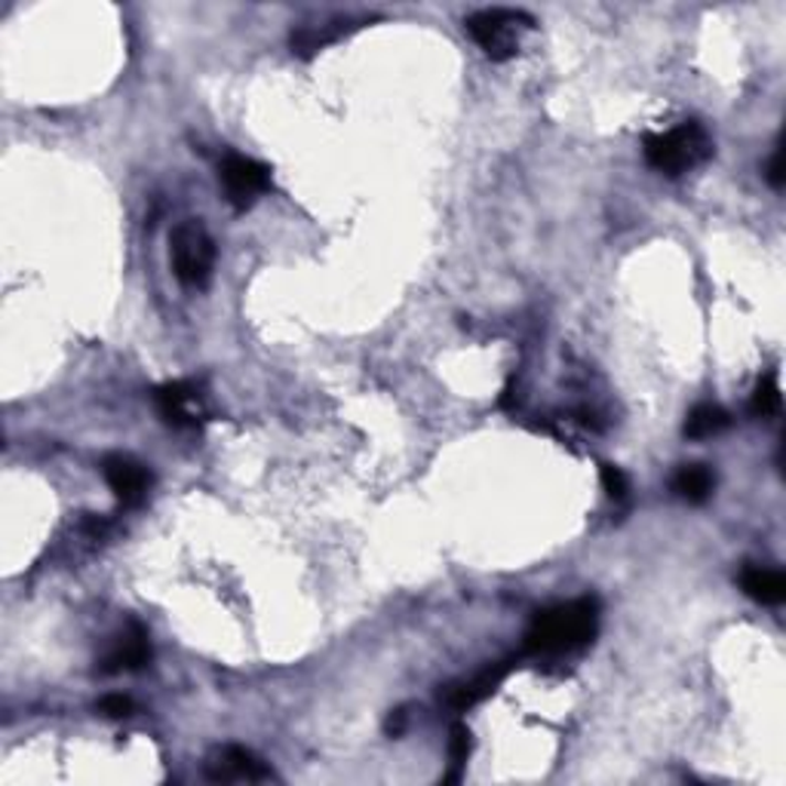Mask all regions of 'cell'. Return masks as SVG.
Segmentation results:
<instances>
[{"label":"cell","mask_w":786,"mask_h":786,"mask_svg":"<svg viewBox=\"0 0 786 786\" xmlns=\"http://www.w3.org/2000/svg\"><path fill=\"white\" fill-rule=\"evenodd\" d=\"M507 672H510V660L492 664V667H486L480 676H473L467 682H457V686L445 688L443 701L449 703L452 710H457V713H464V710H471V707H476L480 701H486L488 695L504 682Z\"/></svg>","instance_id":"9"},{"label":"cell","mask_w":786,"mask_h":786,"mask_svg":"<svg viewBox=\"0 0 786 786\" xmlns=\"http://www.w3.org/2000/svg\"><path fill=\"white\" fill-rule=\"evenodd\" d=\"M600 629V600L581 596L572 602H559L553 609H543L531 621L526 633V652L547 658V655H569L593 643Z\"/></svg>","instance_id":"1"},{"label":"cell","mask_w":786,"mask_h":786,"mask_svg":"<svg viewBox=\"0 0 786 786\" xmlns=\"http://www.w3.org/2000/svg\"><path fill=\"white\" fill-rule=\"evenodd\" d=\"M467 31L471 37L476 41V46L486 53L492 62H507V58L516 56L519 50V41L523 34L535 25V19L523 10H480L473 13L467 22Z\"/></svg>","instance_id":"4"},{"label":"cell","mask_w":786,"mask_h":786,"mask_svg":"<svg viewBox=\"0 0 786 786\" xmlns=\"http://www.w3.org/2000/svg\"><path fill=\"white\" fill-rule=\"evenodd\" d=\"M151 660V643H148V633H144L139 624L120 636L115 643V648L108 652L105 658V670L108 672H120V670H142L144 664Z\"/></svg>","instance_id":"10"},{"label":"cell","mask_w":786,"mask_h":786,"mask_svg":"<svg viewBox=\"0 0 786 786\" xmlns=\"http://www.w3.org/2000/svg\"><path fill=\"white\" fill-rule=\"evenodd\" d=\"M715 476L707 464H686L679 467V473L672 476V492L679 498H686L688 504H703V500L713 495Z\"/></svg>","instance_id":"12"},{"label":"cell","mask_w":786,"mask_h":786,"mask_svg":"<svg viewBox=\"0 0 786 786\" xmlns=\"http://www.w3.org/2000/svg\"><path fill=\"white\" fill-rule=\"evenodd\" d=\"M473 753V734L464 722H455L449 731V772L443 774L445 784H455L464 774V765Z\"/></svg>","instance_id":"14"},{"label":"cell","mask_w":786,"mask_h":786,"mask_svg":"<svg viewBox=\"0 0 786 786\" xmlns=\"http://www.w3.org/2000/svg\"><path fill=\"white\" fill-rule=\"evenodd\" d=\"M645 160L664 175H682L691 172L695 166H701L713 154V139L710 132L698 123V120H686L679 127L667 129V132H655L645 136Z\"/></svg>","instance_id":"2"},{"label":"cell","mask_w":786,"mask_h":786,"mask_svg":"<svg viewBox=\"0 0 786 786\" xmlns=\"http://www.w3.org/2000/svg\"><path fill=\"white\" fill-rule=\"evenodd\" d=\"M170 261L175 277L185 287H206L215 268L213 234L203 228L197 218L179 222L170 234Z\"/></svg>","instance_id":"3"},{"label":"cell","mask_w":786,"mask_h":786,"mask_svg":"<svg viewBox=\"0 0 786 786\" xmlns=\"http://www.w3.org/2000/svg\"><path fill=\"white\" fill-rule=\"evenodd\" d=\"M750 412L756 418H772L780 412V385H777V375L768 373L758 378L756 390H753V400H750Z\"/></svg>","instance_id":"15"},{"label":"cell","mask_w":786,"mask_h":786,"mask_svg":"<svg viewBox=\"0 0 786 786\" xmlns=\"http://www.w3.org/2000/svg\"><path fill=\"white\" fill-rule=\"evenodd\" d=\"M741 586L750 600L762 602V605H780L786 600V578L777 569H765V566H744L741 572Z\"/></svg>","instance_id":"11"},{"label":"cell","mask_w":786,"mask_h":786,"mask_svg":"<svg viewBox=\"0 0 786 786\" xmlns=\"http://www.w3.org/2000/svg\"><path fill=\"white\" fill-rule=\"evenodd\" d=\"M99 710L105 715H111V719H123V715L132 713V701L123 698V695H108V698L99 701Z\"/></svg>","instance_id":"17"},{"label":"cell","mask_w":786,"mask_h":786,"mask_svg":"<svg viewBox=\"0 0 786 786\" xmlns=\"http://www.w3.org/2000/svg\"><path fill=\"white\" fill-rule=\"evenodd\" d=\"M768 182H772L774 187L784 185V151H780V144L774 148L772 163H768Z\"/></svg>","instance_id":"18"},{"label":"cell","mask_w":786,"mask_h":786,"mask_svg":"<svg viewBox=\"0 0 786 786\" xmlns=\"http://www.w3.org/2000/svg\"><path fill=\"white\" fill-rule=\"evenodd\" d=\"M101 473H105V480H108V486H111V492L117 495V500L127 504V507L142 504L148 488H151V473H148V467L129 455H108L101 461Z\"/></svg>","instance_id":"7"},{"label":"cell","mask_w":786,"mask_h":786,"mask_svg":"<svg viewBox=\"0 0 786 786\" xmlns=\"http://www.w3.org/2000/svg\"><path fill=\"white\" fill-rule=\"evenodd\" d=\"M602 486L609 492V498L624 500L629 492V480L627 473L615 467V464H602Z\"/></svg>","instance_id":"16"},{"label":"cell","mask_w":786,"mask_h":786,"mask_svg":"<svg viewBox=\"0 0 786 786\" xmlns=\"http://www.w3.org/2000/svg\"><path fill=\"white\" fill-rule=\"evenodd\" d=\"M218 179L225 187V197L234 209H249L252 203L271 187V170L244 154H228L218 166Z\"/></svg>","instance_id":"5"},{"label":"cell","mask_w":786,"mask_h":786,"mask_svg":"<svg viewBox=\"0 0 786 786\" xmlns=\"http://www.w3.org/2000/svg\"><path fill=\"white\" fill-rule=\"evenodd\" d=\"M729 424L731 414L722 406L703 402V406H695L691 414L686 418V437L688 440H710L715 433H722Z\"/></svg>","instance_id":"13"},{"label":"cell","mask_w":786,"mask_h":786,"mask_svg":"<svg viewBox=\"0 0 786 786\" xmlns=\"http://www.w3.org/2000/svg\"><path fill=\"white\" fill-rule=\"evenodd\" d=\"M406 722H409V713H406L402 707H400V710H394V713L387 715V725H385L387 734H394V737H400L402 729H406Z\"/></svg>","instance_id":"19"},{"label":"cell","mask_w":786,"mask_h":786,"mask_svg":"<svg viewBox=\"0 0 786 786\" xmlns=\"http://www.w3.org/2000/svg\"><path fill=\"white\" fill-rule=\"evenodd\" d=\"M154 400H158V412L170 421L172 428H197L206 418L203 394L194 381H170V385L158 387Z\"/></svg>","instance_id":"6"},{"label":"cell","mask_w":786,"mask_h":786,"mask_svg":"<svg viewBox=\"0 0 786 786\" xmlns=\"http://www.w3.org/2000/svg\"><path fill=\"white\" fill-rule=\"evenodd\" d=\"M209 780L218 784H258V780H271L273 772L244 746H225L218 756L206 765Z\"/></svg>","instance_id":"8"}]
</instances>
